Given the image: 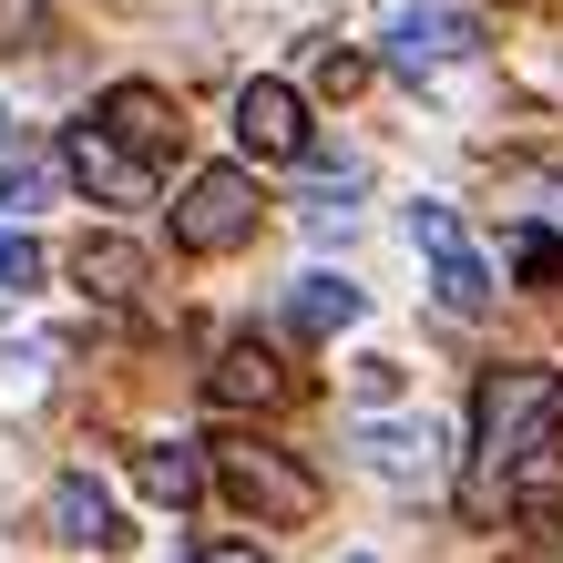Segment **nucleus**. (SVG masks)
Returning <instances> with one entry per match:
<instances>
[{
    "instance_id": "4",
    "label": "nucleus",
    "mask_w": 563,
    "mask_h": 563,
    "mask_svg": "<svg viewBox=\"0 0 563 563\" xmlns=\"http://www.w3.org/2000/svg\"><path fill=\"white\" fill-rule=\"evenodd\" d=\"M206 472H216L225 492H236V503H246L256 522H297V512L318 503V482L297 472L287 451H267V441H216V451H206Z\"/></svg>"
},
{
    "instance_id": "13",
    "label": "nucleus",
    "mask_w": 563,
    "mask_h": 563,
    "mask_svg": "<svg viewBox=\"0 0 563 563\" xmlns=\"http://www.w3.org/2000/svg\"><path fill=\"white\" fill-rule=\"evenodd\" d=\"M73 277H82L92 297H134V287H144V246H123V236H82V246H73Z\"/></svg>"
},
{
    "instance_id": "6",
    "label": "nucleus",
    "mask_w": 563,
    "mask_h": 563,
    "mask_svg": "<svg viewBox=\"0 0 563 563\" xmlns=\"http://www.w3.org/2000/svg\"><path fill=\"white\" fill-rule=\"evenodd\" d=\"M62 175H73L92 206H154V164L134 144H113L103 123H73V134H62Z\"/></svg>"
},
{
    "instance_id": "24",
    "label": "nucleus",
    "mask_w": 563,
    "mask_h": 563,
    "mask_svg": "<svg viewBox=\"0 0 563 563\" xmlns=\"http://www.w3.org/2000/svg\"><path fill=\"white\" fill-rule=\"evenodd\" d=\"M349 563H369V553H349Z\"/></svg>"
},
{
    "instance_id": "8",
    "label": "nucleus",
    "mask_w": 563,
    "mask_h": 563,
    "mask_svg": "<svg viewBox=\"0 0 563 563\" xmlns=\"http://www.w3.org/2000/svg\"><path fill=\"white\" fill-rule=\"evenodd\" d=\"M92 123H103L113 144H134L144 164H164L185 144V123H175V92H154V82H113L103 103H92Z\"/></svg>"
},
{
    "instance_id": "16",
    "label": "nucleus",
    "mask_w": 563,
    "mask_h": 563,
    "mask_svg": "<svg viewBox=\"0 0 563 563\" xmlns=\"http://www.w3.org/2000/svg\"><path fill=\"white\" fill-rule=\"evenodd\" d=\"M400 389H410V369H400V358H358V369H349V400H358V410H389Z\"/></svg>"
},
{
    "instance_id": "10",
    "label": "nucleus",
    "mask_w": 563,
    "mask_h": 563,
    "mask_svg": "<svg viewBox=\"0 0 563 563\" xmlns=\"http://www.w3.org/2000/svg\"><path fill=\"white\" fill-rule=\"evenodd\" d=\"M358 461H369V472L379 482H430V472H441V430H430V420H369V430H358Z\"/></svg>"
},
{
    "instance_id": "19",
    "label": "nucleus",
    "mask_w": 563,
    "mask_h": 563,
    "mask_svg": "<svg viewBox=\"0 0 563 563\" xmlns=\"http://www.w3.org/2000/svg\"><path fill=\"white\" fill-rule=\"evenodd\" d=\"M349 206H358L349 185H318V195H308V225H318V236H339V225H349Z\"/></svg>"
},
{
    "instance_id": "14",
    "label": "nucleus",
    "mask_w": 563,
    "mask_h": 563,
    "mask_svg": "<svg viewBox=\"0 0 563 563\" xmlns=\"http://www.w3.org/2000/svg\"><path fill=\"white\" fill-rule=\"evenodd\" d=\"M430 297H441L451 318H482V308H492V267H482V246H451V256H430Z\"/></svg>"
},
{
    "instance_id": "15",
    "label": "nucleus",
    "mask_w": 563,
    "mask_h": 563,
    "mask_svg": "<svg viewBox=\"0 0 563 563\" xmlns=\"http://www.w3.org/2000/svg\"><path fill=\"white\" fill-rule=\"evenodd\" d=\"M512 277L522 287H563V236H553V225H522V236H512Z\"/></svg>"
},
{
    "instance_id": "3",
    "label": "nucleus",
    "mask_w": 563,
    "mask_h": 563,
    "mask_svg": "<svg viewBox=\"0 0 563 563\" xmlns=\"http://www.w3.org/2000/svg\"><path fill=\"white\" fill-rule=\"evenodd\" d=\"M256 216H267V195H256L236 164H206V175L175 195V246L185 256H236L256 236Z\"/></svg>"
},
{
    "instance_id": "17",
    "label": "nucleus",
    "mask_w": 563,
    "mask_h": 563,
    "mask_svg": "<svg viewBox=\"0 0 563 563\" xmlns=\"http://www.w3.org/2000/svg\"><path fill=\"white\" fill-rule=\"evenodd\" d=\"M31 287H42V246L21 225H0V297H31Z\"/></svg>"
},
{
    "instance_id": "5",
    "label": "nucleus",
    "mask_w": 563,
    "mask_h": 563,
    "mask_svg": "<svg viewBox=\"0 0 563 563\" xmlns=\"http://www.w3.org/2000/svg\"><path fill=\"white\" fill-rule=\"evenodd\" d=\"M308 134H318V123H308V92H297L287 73H256V82L236 92V144H246L256 164H297V154H308Z\"/></svg>"
},
{
    "instance_id": "20",
    "label": "nucleus",
    "mask_w": 563,
    "mask_h": 563,
    "mask_svg": "<svg viewBox=\"0 0 563 563\" xmlns=\"http://www.w3.org/2000/svg\"><path fill=\"white\" fill-rule=\"evenodd\" d=\"M318 82H328V92H358V82H369V52H328Z\"/></svg>"
},
{
    "instance_id": "21",
    "label": "nucleus",
    "mask_w": 563,
    "mask_h": 563,
    "mask_svg": "<svg viewBox=\"0 0 563 563\" xmlns=\"http://www.w3.org/2000/svg\"><path fill=\"white\" fill-rule=\"evenodd\" d=\"M195 563H267V553L236 543V533H206V543H195Z\"/></svg>"
},
{
    "instance_id": "18",
    "label": "nucleus",
    "mask_w": 563,
    "mask_h": 563,
    "mask_svg": "<svg viewBox=\"0 0 563 563\" xmlns=\"http://www.w3.org/2000/svg\"><path fill=\"white\" fill-rule=\"evenodd\" d=\"M42 195H52V175H42V164H11V175H0V216H31Z\"/></svg>"
},
{
    "instance_id": "1",
    "label": "nucleus",
    "mask_w": 563,
    "mask_h": 563,
    "mask_svg": "<svg viewBox=\"0 0 563 563\" xmlns=\"http://www.w3.org/2000/svg\"><path fill=\"white\" fill-rule=\"evenodd\" d=\"M553 420H563V379L553 369H482V389H472V492L492 512H503L512 461L553 441Z\"/></svg>"
},
{
    "instance_id": "12",
    "label": "nucleus",
    "mask_w": 563,
    "mask_h": 563,
    "mask_svg": "<svg viewBox=\"0 0 563 563\" xmlns=\"http://www.w3.org/2000/svg\"><path fill=\"white\" fill-rule=\"evenodd\" d=\"M134 492L144 503H195V492H206V451L195 441H144L134 451Z\"/></svg>"
},
{
    "instance_id": "23",
    "label": "nucleus",
    "mask_w": 563,
    "mask_h": 563,
    "mask_svg": "<svg viewBox=\"0 0 563 563\" xmlns=\"http://www.w3.org/2000/svg\"><path fill=\"white\" fill-rule=\"evenodd\" d=\"M0 134H11V113H0Z\"/></svg>"
},
{
    "instance_id": "22",
    "label": "nucleus",
    "mask_w": 563,
    "mask_h": 563,
    "mask_svg": "<svg viewBox=\"0 0 563 563\" xmlns=\"http://www.w3.org/2000/svg\"><path fill=\"white\" fill-rule=\"evenodd\" d=\"M533 206H543L533 225H553V236H563V175H543V185H533Z\"/></svg>"
},
{
    "instance_id": "7",
    "label": "nucleus",
    "mask_w": 563,
    "mask_h": 563,
    "mask_svg": "<svg viewBox=\"0 0 563 563\" xmlns=\"http://www.w3.org/2000/svg\"><path fill=\"white\" fill-rule=\"evenodd\" d=\"M206 400H216V410L267 420V410L287 400V358H277L267 339H225V349H216V369H206Z\"/></svg>"
},
{
    "instance_id": "9",
    "label": "nucleus",
    "mask_w": 563,
    "mask_h": 563,
    "mask_svg": "<svg viewBox=\"0 0 563 563\" xmlns=\"http://www.w3.org/2000/svg\"><path fill=\"white\" fill-rule=\"evenodd\" d=\"M42 522H52V543H73V553H113V543H123L113 492H103V482H82V472H62V482H52Z\"/></svg>"
},
{
    "instance_id": "2",
    "label": "nucleus",
    "mask_w": 563,
    "mask_h": 563,
    "mask_svg": "<svg viewBox=\"0 0 563 563\" xmlns=\"http://www.w3.org/2000/svg\"><path fill=\"white\" fill-rule=\"evenodd\" d=\"M472 52H482V31H472V11H451V0H400V11L379 21V62L400 82H441Z\"/></svg>"
},
{
    "instance_id": "11",
    "label": "nucleus",
    "mask_w": 563,
    "mask_h": 563,
    "mask_svg": "<svg viewBox=\"0 0 563 563\" xmlns=\"http://www.w3.org/2000/svg\"><path fill=\"white\" fill-rule=\"evenodd\" d=\"M358 308H369V287H349L339 267H308L287 287V328L297 339H339V328H358Z\"/></svg>"
}]
</instances>
